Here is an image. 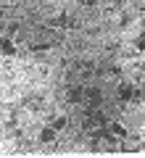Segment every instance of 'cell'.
Wrapping results in <instances>:
<instances>
[{
    "instance_id": "4",
    "label": "cell",
    "mask_w": 145,
    "mask_h": 158,
    "mask_svg": "<svg viewBox=\"0 0 145 158\" xmlns=\"http://www.w3.org/2000/svg\"><path fill=\"white\" fill-rule=\"evenodd\" d=\"M53 127H56V129H58V132H61V129H63V127H66V116H58V118H56V121H53Z\"/></svg>"
},
{
    "instance_id": "2",
    "label": "cell",
    "mask_w": 145,
    "mask_h": 158,
    "mask_svg": "<svg viewBox=\"0 0 145 158\" xmlns=\"http://www.w3.org/2000/svg\"><path fill=\"white\" fill-rule=\"evenodd\" d=\"M0 53L8 56V58H13V56H16V45H13L11 40H0Z\"/></svg>"
},
{
    "instance_id": "1",
    "label": "cell",
    "mask_w": 145,
    "mask_h": 158,
    "mask_svg": "<svg viewBox=\"0 0 145 158\" xmlns=\"http://www.w3.org/2000/svg\"><path fill=\"white\" fill-rule=\"evenodd\" d=\"M56 127H45V129L42 132H40V142H45V145H50V142L53 140H56Z\"/></svg>"
},
{
    "instance_id": "5",
    "label": "cell",
    "mask_w": 145,
    "mask_h": 158,
    "mask_svg": "<svg viewBox=\"0 0 145 158\" xmlns=\"http://www.w3.org/2000/svg\"><path fill=\"white\" fill-rule=\"evenodd\" d=\"M119 95H122V100H127V98H132V90H129V87H122Z\"/></svg>"
},
{
    "instance_id": "6",
    "label": "cell",
    "mask_w": 145,
    "mask_h": 158,
    "mask_svg": "<svg viewBox=\"0 0 145 158\" xmlns=\"http://www.w3.org/2000/svg\"><path fill=\"white\" fill-rule=\"evenodd\" d=\"M137 48H145V32H143V34L137 37Z\"/></svg>"
},
{
    "instance_id": "3",
    "label": "cell",
    "mask_w": 145,
    "mask_h": 158,
    "mask_svg": "<svg viewBox=\"0 0 145 158\" xmlns=\"http://www.w3.org/2000/svg\"><path fill=\"white\" fill-rule=\"evenodd\" d=\"M111 132H113L116 137H127V129H124L122 124H113V127H111Z\"/></svg>"
}]
</instances>
